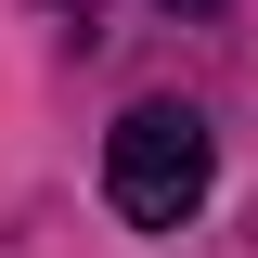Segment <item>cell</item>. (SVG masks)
Wrapping results in <instances>:
<instances>
[{
  "label": "cell",
  "instance_id": "cell-1",
  "mask_svg": "<svg viewBox=\"0 0 258 258\" xmlns=\"http://www.w3.org/2000/svg\"><path fill=\"white\" fill-rule=\"evenodd\" d=\"M207 181H220V142H207L194 103H129L103 129V194H116L129 232H181L207 207Z\"/></svg>",
  "mask_w": 258,
  "mask_h": 258
},
{
  "label": "cell",
  "instance_id": "cell-2",
  "mask_svg": "<svg viewBox=\"0 0 258 258\" xmlns=\"http://www.w3.org/2000/svg\"><path fill=\"white\" fill-rule=\"evenodd\" d=\"M168 13H220V0H168Z\"/></svg>",
  "mask_w": 258,
  "mask_h": 258
}]
</instances>
